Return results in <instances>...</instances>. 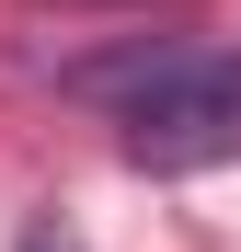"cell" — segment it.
I'll list each match as a JSON object with an SVG mask.
<instances>
[{"mask_svg": "<svg viewBox=\"0 0 241 252\" xmlns=\"http://www.w3.org/2000/svg\"><path fill=\"white\" fill-rule=\"evenodd\" d=\"M230 149H241V58L172 46L161 80L127 103V160L138 172H195V160H230Z\"/></svg>", "mask_w": 241, "mask_h": 252, "instance_id": "cell-1", "label": "cell"}]
</instances>
